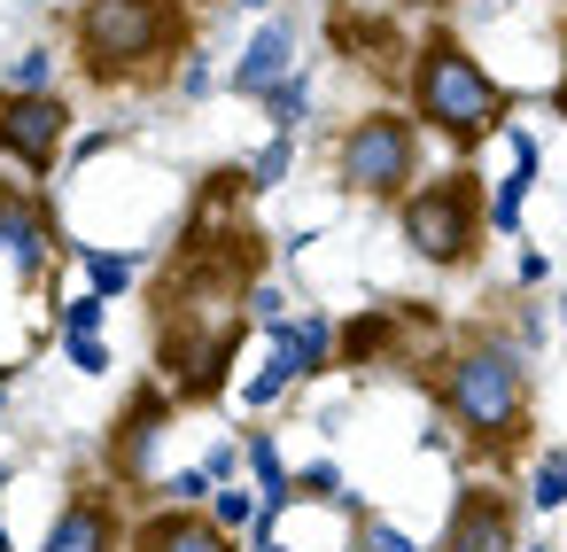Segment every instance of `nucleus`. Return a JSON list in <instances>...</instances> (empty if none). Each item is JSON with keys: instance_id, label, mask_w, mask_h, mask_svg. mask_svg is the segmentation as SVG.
I'll use <instances>...</instances> for the list:
<instances>
[{"instance_id": "nucleus-1", "label": "nucleus", "mask_w": 567, "mask_h": 552, "mask_svg": "<svg viewBox=\"0 0 567 552\" xmlns=\"http://www.w3.org/2000/svg\"><path fill=\"white\" fill-rule=\"evenodd\" d=\"M187 0H79L71 17V48L86 86L117 94V86H156L179 71L187 55Z\"/></svg>"}, {"instance_id": "nucleus-2", "label": "nucleus", "mask_w": 567, "mask_h": 552, "mask_svg": "<svg viewBox=\"0 0 567 552\" xmlns=\"http://www.w3.org/2000/svg\"><path fill=\"white\" fill-rule=\"evenodd\" d=\"M404 94H412V125L420 133H435V141H451V149H474V141H489L497 125H505V110H513V94L474 63V48L466 40H451V32H427L420 48H412V63H404Z\"/></svg>"}, {"instance_id": "nucleus-3", "label": "nucleus", "mask_w": 567, "mask_h": 552, "mask_svg": "<svg viewBox=\"0 0 567 552\" xmlns=\"http://www.w3.org/2000/svg\"><path fill=\"white\" fill-rule=\"evenodd\" d=\"M435 405L474 451H505L528 428V358L497 335H466L435 374Z\"/></svg>"}, {"instance_id": "nucleus-4", "label": "nucleus", "mask_w": 567, "mask_h": 552, "mask_svg": "<svg viewBox=\"0 0 567 552\" xmlns=\"http://www.w3.org/2000/svg\"><path fill=\"white\" fill-rule=\"evenodd\" d=\"M482 203H489V195H482V180H474V172L420 180V187L396 203L404 249H412L420 265H435V273H458V265H474V257H482V234H489Z\"/></svg>"}, {"instance_id": "nucleus-5", "label": "nucleus", "mask_w": 567, "mask_h": 552, "mask_svg": "<svg viewBox=\"0 0 567 552\" xmlns=\"http://www.w3.org/2000/svg\"><path fill=\"white\" fill-rule=\"evenodd\" d=\"M334 180L358 203H404L420 187V125L404 110H365L334 141Z\"/></svg>"}, {"instance_id": "nucleus-6", "label": "nucleus", "mask_w": 567, "mask_h": 552, "mask_svg": "<svg viewBox=\"0 0 567 552\" xmlns=\"http://www.w3.org/2000/svg\"><path fill=\"white\" fill-rule=\"evenodd\" d=\"M71 125H79V110L63 94H9V86H0V156H9V164L55 172Z\"/></svg>"}, {"instance_id": "nucleus-7", "label": "nucleus", "mask_w": 567, "mask_h": 552, "mask_svg": "<svg viewBox=\"0 0 567 552\" xmlns=\"http://www.w3.org/2000/svg\"><path fill=\"white\" fill-rule=\"evenodd\" d=\"M172 412H179V397L164 381H148V389H133L117 405V420H110V467L125 482H148L156 474V443L172 436Z\"/></svg>"}, {"instance_id": "nucleus-8", "label": "nucleus", "mask_w": 567, "mask_h": 552, "mask_svg": "<svg viewBox=\"0 0 567 552\" xmlns=\"http://www.w3.org/2000/svg\"><path fill=\"white\" fill-rule=\"evenodd\" d=\"M412 327H427L420 304H373L358 319H334V366H396Z\"/></svg>"}, {"instance_id": "nucleus-9", "label": "nucleus", "mask_w": 567, "mask_h": 552, "mask_svg": "<svg viewBox=\"0 0 567 552\" xmlns=\"http://www.w3.org/2000/svg\"><path fill=\"white\" fill-rule=\"evenodd\" d=\"M513 544H520L513 536V498L497 482H466L443 536H435V552H513Z\"/></svg>"}, {"instance_id": "nucleus-10", "label": "nucleus", "mask_w": 567, "mask_h": 552, "mask_svg": "<svg viewBox=\"0 0 567 552\" xmlns=\"http://www.w3.org/2000/svg\"><path fill=\"white\" fill-rule=\"evenodd\" d=\"M117 544H125V513L110 490H79L40 536V552H117Z\"/></svg>"}, {"instance_id": "nucleus-11", "label": "nucleus", "mask_w": 567, "mask_h": 552, "mask_svg": "<svg viewBox=\"0 0 567 552\" xmlns=\"http://www.w3.org/2000/svg\"><path fill=\"white\" fill-rule=\"evenodd\" d=\"M133 552H234V536L210 529V513H195V505H156V513H141Z\"/></svg>"}, {"instance_id": "nucleus-12", "label": "nucleus", "mask_w": 567, "mask_h": 552, "mask_svg": "<svg viewBox=\"0 0 567 552\" xmlns=\"http://www.w3.org/2000/svg\"><path fill=\"white\" fill-rule=\"evenodd\" d=\"M288 71H296V24H280V17H272V24H265V32L241 48V63H234V94L265 102V94H272Z\"/></svg>"}, {"instance_id": "nucleus-13", "label": "nucleus", "mask_w": 567, "mask_h": 552, "mask_svg": "<svg viewBox=\"0 0 567 552\" xmlns=\"http://www.w3.org/2000/svg\"><path fill=\"white\" fill-rule=\"evenodd\" d=\"M0 249H9V265L32 280V273L48 265V249H63V242L48 234V211H40V203H24V195L0 187Z\"/></svg>"}, {"instance_id": "nucleus-14", "label": "nucleus", "mask_w": 567, "mask_h": 552, "mask_svg": "<svg viewBox=\"0 0 567 552\" xmlns=\"http://www.w3.org/2000/svg\"><path fill=\"white\" fill-rule=\"evenodd\" d=\"M272 350L288 358L296 381H319V374H334V319H327V311H311V319H272Z\"/></svg>"}, {"instance_id": "nucleus-15", "label": "nucleus", "mask_w": 567, "mask_h": 552, "mask_svg": "<svg viewBox=\"0 0 567 552\" xmlns=\"http://www.w3.org/2000/svg\"><path fill=\"white\" fill-rule=\"evenodd\" d=\"M528 187H536V141H528V133H513V172L497 180V195L482 203V218H489L497 234H520V211H528Z\"/></svg>"}, {"instance_id": "nucleus-16", "label": "nucleus", "mask_w": 567, "mask_h": 552, "mask_svg": "<svg viewBox=\"0 0 567 552\" xmlns=\"http://www.w3.org/2000/svg\"><path fill=\"white\" fill-rule=\"evenodd\" d=\"M71 257H79V273H86V288H94L102 304H117V296L141 280V257H133V249H94V242H71Z\"/></svg>"}, {"instance_id": "nucleus-17", "label": "nucleus", "mask_w": 567, "mask_h": 552, "mask_svg": "<svg viewBox=\"0 0 567 552\" xmlns=\"http://www.w3.org/2000/svg\"><path fill=\"white\" fill-rule=\"evenodd\" d=\"M288 498H296V505H342L350 521L365 513V505H358V498L342 490V467H334V459H303V467L288 474Z\"/></svg>"}, {"instance_id": "nucleus-18", "label": "nucleus", "mask_w": 567, "mask_h": 552, "mask_svg": "<svg viewBox=\"0 0 567 552\" xmlns=\"http://www.w3.org/2000/svg\"><path fill=\"white\" fill-rule=\"evenodd\" d=\"M203 505H210V529H226V536H249L257 529V490L249 482H218Z\"/></svg>"}, {"instance_id": "nucleus-19", "label": "nucleus", "mask_w": 567, "mask_h": 552, "mask_svg": "<svg viewBox=\"0 0 567 552\" xmlns=\"http://www.w3.org/2000/svg\"><path fill=\"white\" fill-rule=\"evenodd\" d=\"M288 164H296V133H272V141L241 164V187H249V195H257V187H280V180H288Z\"/></svg>"}, {"instance_id": "nucleus-20", "label": "nucleus", "mask_w": 567, "mask_h": 552, "mask_svg": "<svg viewBox=\"0 0 567 552\" xmlns=\"http://www.w3.org/2000/svg\"><path fill=\"white\" fill-rule=\"evenodd\" d=\"M528 505H536V513H559V505H567V443L528 467Z\"/></svg>"}, {"instance_id": "nucleus-21", "label": "nucleus", "mask_w": 567, "mask_h": 552, "mask_svg": "<svg viewBox=\"0 0 567 552\" xmlns=\"http://www.w3.org/2000/svg\"><path fill=\"white\" fill-rule=\"evenodd\" d=\"M55 48H24L17 63H9V79H0V86H9V94H55Z\"/></svg>"}, {"instance_id": "nucleus-22", "label": "nucleus", "mask_w": 567, "mask_h": 552, "mask_svg": "<svg viewBox=\"0 0 567 552\" xmlns=\"http://www.w3.org/2000/svg\"><path fill=\"white\" fill-rule=\"evenodd\" d=\"M288 389H296V374H288V358L272 350V358H265V366H257V374L241 381V405H249V412H272V405H280Z\"/></svg>"}, {"instance_id": "nucleus-23", "label": "nucleus", "mask_w": 567, "mask_h": 552, "mask_svg": "<svg viewBox=\"0 0 567 552\" xmlns=\"http://www.w3.org/2000/svg\"><path fill=\"white\" fill-rule=\"evenodd\" d=\"M303 102H311V79H303V71H288V79L265 94V117H272V133H296V125H303Z\"/></svg>"}, {"instance_id": "nucleus-24", "label": "nucleus", "mask_w": 567, "mask_h": 552, "mask_svg": "<svg viewBox=\"0 0 567 552\" xmlns=\"http://www.w3.org/2000/svg\"><path fill=\"white\" fill-rule=\"evenodd\" d=\"M358 552H420L396 521H381V513H358Z\"/></svg>"}, {"instance_id": "nucleus-25", "label": "nucleus", "mask_w": 567, "mask_h": 552, "mask_svg": "<svg viewBox=\"0 0 567 552\" xmlns=\"http://www.w3.org/2000/svg\"><path fill=\"white\" fill-rule=\"evenodd\" d=\"M102 319H110V304H102L94 288H79V296L63 304V335H102Z\"/></svg>"}, {"instance_id": "nucleus-26", "label": "nucleus", "mask_w": 567, "mask_h": 552, "mask_svg": "<svg viewBox=\"0 0 567 552\" xmlns=\"http://www.w3.org/2000/svg\"><path fill=\"white\" fill-rule=\"evenodd\" d=\"M63 366L71 374H110V343L102 335H63Z\"/></svg>"}, {"instance_id": "nucleus-27", "label": "nucleus", "mask_w": 567, "mask_h": 552, "mask_svg": "<svg viewBox=\"0 0 567 552\" xmlns=\"http://www.w3.org/2000/svg\"><path fill=\"white\" fill-rule=\"evenodd\" d=\"M156 498H164V505H203V498H210V474H203V467H179V474L156 482Z\"/></svg>"}, {"instance_id": "nucleus-28", "label": "nucleus", "mask_w": 567, "mask_h": 552, "mask_svg": "<svg viewBox=\"0 0 567 552\" xmlns=\"http://www.w3.org/2000/svg\"><path fill=\"white\" fill-rule=\"evenodd\" d=\"M195 467L210 474V490H218V482H241V443H210V451H203Z\"/></svg>"}, {"instance_id": "nucleus-29", "label": "nucleus", "mask_w": 567, "mask_h": 552, "mask_svg": "<svg viewBox=\"0 0 567 552\" xmlns=\"http://www.w3.org/2000/svg\"><path fill=\"white\" fill-rule=\"evenodd\" d=\"M544 273H551V265H544V249H520V265H513V280H520V288H536Z\"/></svg>"}, {"instance_id": "nucleus-30", "label": "nucleus", "mask_w": 567, "mask_h": 552, "mask_svg": "<svg viewBox=\"0 0 567 552\" xmlns=\"http://www.w3.org/2000/svg\"><path fill=\"white\" fill-rule=\"evenodd\" d=\"M179 86H187V94H210L218 79H210V63H195V55H187V71H179Z\"/></svg>"}, {"instance_id": "nucleus-31", "label": "nucleus", "mask_w": 567, "mask_h": 552, "mask_svg": "<svg viewBox=\"0 0 567 552\" xmlns=\"http://www.w3.org/2000/svg\"><path fill=\"white\" fill-rule=\"evenodd\" d=\"M551 110L567 117V32H559V86H551Z\"/></svg>"}, {"instance_id": "nucleus-32", "label": "nucleus", "mask_w": 567, "mask_h": 552, "mask_svg": "<svg viewBox=\"0 0 567 552\" xmlns=\"http://www.w3.org/2000/svg\"><path fill=\"white\" fill-rule=\"evenodd\" d=\"M249 552H296V544H288L280 529H272V536H249Z\"/></svg>"}, {"instance_id": "nucleus-33", "label": "nucleus", "mask_w": 567, "mask_h": 552, "mask_svg": "<svg viewBox=\"0 0 567 552\" xmlns=\"http://www.w3.org/2000/svg\"><path fill=\"white\" fill-rule=\"evenodd\" d=\"M0 420H9V374H0Z\"/></svg>"}, {"instance_id": "nucleus-34", "label": "nucleus", "mask_w": 567, "mask_h": 552, "mask_svg": "<svg viewBox=\"0 0 567 552\" xmlns=\"http://www.w3.org/2000/svg\"><path fill=\"white\" fill-rule=\"evenodd\" d=\"M234 9H265V0H234Z\"/></svg>"}, {"instance_id": "nucleus-35", "label": "nucleus", "mask_w": 567, "mask_h": 552, "mask_svg": "<svg viewBox=\"0 0 567 552\" xmlns=\"http://www.w3.org/2000/svg\"><path fill=\"white\" fill-rule=\"evenodd\" d=\"M559 327H567V296H559Z\"/></svg>"}, {"instance_id": "nucleus-36", "label": "nucleus", "mask_w": 567, "mask_h": 552, "mask_svg": "<svg viewBox=\"0 0 567 552\" xmlns=\"http://www.w3.org/2000/svg\"><path fill=\"white\" fill-rule=\"evenodd\" d=\"M0 490H9V474H0Z\"/></svg>"}]
</instances>
